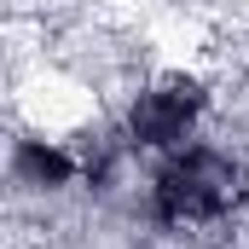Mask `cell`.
Returning <instances> with one entry per match:
<instances>
[{
    "label": "cell",
    "mask_w": 249,
    "mask_h": 249,
    "mask_svg": "<svg viewBox=\"0 0 249 249\" xmlns=\"http://www.w3.org/2000/svg\"><path fill=\"white\" fill-rule=\"evenodd\" d=\"M203 87L191 81V75H168V81H157L151 93H139L133 99V110H127V145L133 151H180L191 139V127L203 116Z\"/></svg>",
    "instance_id": "2"
},
{
    "label": "cell",
    "mask_w": 249,
    "mask_h": 249,
    "mask_svg": "<svg viewBox=\"0 0 249 249\" xmlns=\"http://www.w3.org/2000/svg\"><path fill=\"white\" fill-rule=\"evenodd\" d=\"M238 168L214 145H180L151 180V214L162 226H209L238 209Z\"/></svg>",
    "instance_id": "1"
},
{
    "label": "cell",
    "mask_w": 249,
    "mask_h": 249,
    "mask_svg": "<svg viewBox=\"0 0 249 249\" xmlns=\"http://www.w3.org/2000/svg\"><path fill=\"white\" fill-rule=\"evenodd\" d=\"M12 180L18 186H70L75 180V157H64L58 145H47V139H18L12 145Z\"/></svg>",
    "instance_id": "3"
}]
</instances>
